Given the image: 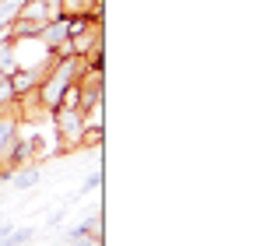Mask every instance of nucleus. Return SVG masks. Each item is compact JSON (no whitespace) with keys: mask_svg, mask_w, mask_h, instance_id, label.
I'll return each instance as SVG.
<instances>
[{"mask_svg":"<svg viewBox=\"0 0 260 246\" xmlns=\"http://www.w3.org/2000/svg\"><path fill=\"white\" fill-rule=\"evenodd\" d=\"M18 7H21V0H4V7H0V25H4V21H7Z\"/></svg>","mask_w":260,"mask_h":246,"instance_id":"obj_1","label":"nucleus"},{"mask_svg":"<svg viewBox=\"0 0 260 246\" xmlns=\"http://www.w3.org/2000/svg\"><path fill=\"white\" fill-rule=\"evenodd\" d=\"M35 180H39V173H25V176H18V186H32Z\"/></svg>","mask_w":260,"mask_h":246,"instance_id":"obj_2","label":"nucleus"},{"mask_svg":"<svg viewBox=\"0 0 260 246\" xmlns=\"http://www.w3.org/2000/svg\"><path fill=\"white\" fill-rule=\"evenodd\" d=\"M7 137H11V123H0V148L7 144Z\"/></svg>","mask_w":260,"mask_h":246,"instance_id":"obj_3","label":"nucleus"},{"mask_svg":"<svg viewBox=\"0 0 260 246\" xmlns=\"http://www.w3.org/2000/svg\"><path fill=\"white\" fill-rule=\"evenodd\" d=\"M4 236H7V229H0V239H4Z\"/></svg>","mask_w":260,"mask_h":246,"instance_id":"obj_4","label":"nucleus"}]
</instances>
